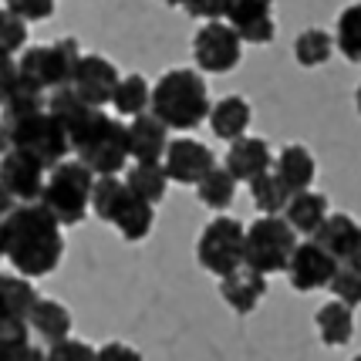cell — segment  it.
Segmentation results:
<instances>
[{"mask_svg": "<svg viewBox=\"0 0 361 361\" xmlns=\"http://www.w3.org/2000/svg\"><path fill=\"white\" fill-rule=\"evenodd\" d=\"M7 11H14L17 17H24L27 24H37V20H47L54 14V0H4Z\"/></svg>", "mask_w": 361, "mask_h": 361, "instance_id": "cell-36", "label": "cell"}, {"mask_svg": "<svg viewBox=\"0 0 361 361\" xmlns=\"http://www.w3.org/2000/svg\"><path fill=\"white\" fill-rule=\"evenodd\" d=\"M111 105H115V111L122 118H139L152 105V85L142 78V75H126V78L118 81V88H115Z\"/></svg>", "mask_w": 361, "mask_h": 361, "instance_id": "cell-28", "label": "cell"}, {"mask_svg": "<svg viewBox=\"0 0 361 361\" xmlns=\"http://www.w3.org/2000/svg\"><path fill=\"white\" fill-rule=\"evenodd\" d=\"M209 88L203 71L196 68H173L152 85V105L149 111L173 132H189L203 118H209Z\"/></svg>", "mask_w": 361, "mask_h": 361, "instance_id": "cell-3", "label": "cell"}, {"mask_svg": "<svg viewBox=\"0 0 361 361\" xmlns=\"http://www.w3.org/2000/svg\"><path fill=\"white\" fill-rule=\"evenodd\" d=\"M47 111L68 132L71 152L85 162L94 176H118L128 156V126L111 118L105 109L85 105L71 88H58L47 94Z\"/></svg>", "mask_w": 361, "mask_h": 361, "instance_id": "cell-1", "label": "cell"}, {"mask_svg": "<svg viewBox=\"0 0 361 361\" xmlns=\"http://www.w3.org/2000/svg\"><path fill=\"white\" fill-rule=\"evenodd\" d=\"M0 257H4V226H0Z\"/></svg>", "mask_w": 361, "mask_h": 361, "instance_id": "cell-45", "label": "cell"}, {"mask_svg": "<svg viewBox=\"0 0 361 361\" xmlns=\"http://www.w3.org/2000/svg\"><path fill=\"white\" fill-rule=\"evenodd\" d=\"M31 331L37 338H44L47 345H58V341H68L71 338V311L64 307L61 300L41 298L37 307L31 311Z\"/></svg>", "mask_w": 361, "mask_h": 361, "instance_id": "cell-23", "label": "cell"}, {"mask_svg": "<svg viewBox=\"0 0 361 361\" xmlns=\"http://www.w3.org/2000/svg\"><path fill=\"white\" fill-rule=\"evenodd\" d=\"M27 331H31V324L27 321H20V317H14L4 304H0V341H11V338H27Z\"/></svg>", "mask_w": 361, "mask_h": 361, "instance_id": "cell-38", "label": "cell"}, {"mask_svg": "<svg viewBox=\"0 0 361 361\" xmlns=\"http://www.w3.org/2000/svg\"><path fill=\"white\" fill-rule=\"evenodd\" d=\"M0 361H47V351L31 345V338H11L0 341Z\"/></svg>", "mask_w": 361, "mask_h": 361, "instance_id": "cell-35", "label": "cell"}, {"mask_svg": "<svg viewBox=\"0 0 361 361\" xmlns=\"http://www.w3.org/2000/svg\"><path fill=\"white\" fill-rule=\"evenodd\" d=\"M331 54H334V37L321 27H307L294 41V58H298L300 68H317V64L328 61Z\"/></svg>", "mask_w": 361, "mask_h": 361, "instance_id": "cell-31", "label": "cell"}, {"mask_svg": "<svg viewBox=\"0 0 361 361\" xmlns=\"http://www.w3.org/2000/svg\"><path fill=\"white\" fill-rule=\"evenodd\" d=\"M274 173L290 186V192H300V189H311L317 176V162L304 145H287L281 156L274 159Z\"/></svg>", "mask_w": 361, "mask_h": 361, "instance_id": "cell-24", "label": "cell"}, {"mask_svg": "<svg viewBox=\"0 0 361 361\" xmlns=\"http://www.w3.org/2000/svg\"><path fill=\"white\" fill-rule=\"evenodd\" d=\"M226 24L240 34L243 44H270L277 34L274 0H230Z\"/></svg>", "mask_w": 361, "mask_h": 361, "instance_id": "cell-15", "label": "cell"}, {"mask_svg": "<svg viewBox=\"0 0 361 361\" xmlns=\"http://www.w3.org/2000/svg\"><path fill=\"white\" fill-rule=\"evenodd\" d=\"M314 324H317L321 341L328 348H345V345H351V338H355V307H348V304L331 298L328 304L317 307Z\"/></svg>", "mask_w": 361, "mask_h": 361, "instance_id": "cell-22", "label": "cell"}, {"mask_svg": "<svg viewBox=\"0 0 361 361\" xmlns=\"http://www.w3.org/2000/svg\"><path fill=\"white\" fill-rule=\"evenodd\" d=\"M290 196H294L290 186H287L274 169L250 183V200H253V206L260 209V216H283V209H287V203H290Z\"/></svg>", "mask_w": 361, "mask_h": 361, "instance_id": "cell-25", "label": "cell"}, {"mask_svg": "<svg viewBox=\"0 0 361 361\" xmlns=\"http://www.w3.org/2000/svg\"><path fill=\"white\" fill-rule=\"evenodd\" d=\"M4 226V257L11 260L20 277H47L54 274L64 257L61 223L54 220L41 203H17Z\"/></svg>", "mask_w": 361, "mask_h": 361, "instance_id": "cell-2", "label": "cell"}, {"mask_svg": "<svg viewBox=\"0 0 361 361\" xmlns=\"http://www.w3.org/2000/svg\"><path fill=\"white\" fill-rule=\"evenodd\" d=\"M47 361H98V348L85 345L78 338H68L47 348Z\"/></svg>", "mask_w": 361, "mask_h": 361, "instance_id": "cell-34", "label": "cell"}, {"mask_svg": "<svg viewBox=\"0 0 361 361\" xmlns=\"http://www.w3.org/2000/svg\"><path fill=\"white\" fill-rule=\"evenodd\" d=\"M223 169L233 176L236 183H247L250 186L253 179H260L264 173L274 169V152H270V142L267 139H243L230 142L226 149V159H223Z\"/></svg>", "mask_w": 361, "mask_h": 361, "instance_id": "cell-16", "label": "cell"}, {"mask_svg": "<svg viewBox=\"0 0 361 361\" xmlns=\"http://www.w3.org/2000/svg\"><path fill=\"white\" fill-rule=\"evenodd\" d=\"M183 11L200 20H226L230 0H183Z\"/></svg>", "mask_w": 361, "mask_h": 361, "instance_id": "cell-37", "label": "cell"}, {"mask_svg": "<svg viewBox=\"0 0 361 361\" xmlns=\"http://www.w3.org/2000/svg\"><path fill=\"white\" fill-rule=\"evenodd\" d=\"M118 68L102 58V54H81L78 68H75V78H71V92L78 94L85 105L92 109H105L115 98V88H118Z\"/></svg>", "mask_w": 361, "mask_h": 361, "instance_id": "cell-13", "label": "cell"}, {"mask_svg": "<svg viewBox=\"0 0 361 361\" xmlns=\"http://www.w3.org/2000/svg\"><path fill=\"white\" fill-rule=\"evenodd\" d=\"M328 290L348 307H361V264H338Z\"/></svg>", "mask_w": 361, "mask_h": 361, "instance_id": "cell-32", "label": "cell"}, {"mask_svg": "<svg viewBox=\"0 0 361 361\" xmlns=\"http://www.w3.org/2000/svg\"><path fill=\"white\" fill-rule=\"evenodd\" d=\"M196 196H200L203 206L216 209V213H226V206L236 200V179L226 173L223 166H216V169L196 186Z\"/></svg>", "mask_w": 361, "mask_h": 361, "instance_id": "cell-30", "label": "cell"}, {"mask_svg": "<svg viewBox=\"0 0 361 361\" xmlns=\"http://www.w3.org/2000/svg\"><path fill=\"white\" fill-rule=\"evenodd\" d=\"M334 47L351 64H361V4H351L341 11L338 24H334Z\"/></svg>", "mask_w": 361, "mask_h": 361, "instance_id": "cell-29", "label": "cell"}, {"mask_svg": "<svg viewBox=\"0 0 361 361\" xmlns=\"http://www.w3.org/2000/svg\"><path fill=\"white\" fill-rule=\"evenodd\" d=\"M0 179H4V186L11 189V196L17 203H41L47 169L34 156L20 152V149H11L7 156L0 159Z\"/></svg>", "mask_w": 361, "mask_h": 361, "instance_id": "cell-14", "label": "cell"}, {"mask_svg": "<svg viewBox=\"0 0 361 361\" xmlns=\"http://www.w3.org/2000/svg\"><path fill=\"white\" fill-rule=\"evenodd\" d=\"M126 186L145 200V203L156 206L162 196H166V186H169V176L162 169V162H135L132 169H126Z\"/></svg>", "mask_w": 361, "mask_h": 361, "instance_id": "cell-26", "label": "cell"}, {"mask_svg": "<svg viewBox=\"0 0 361 361\" xmlns=\"http://www.w3.org/2000/svg\"><path fill=\"white\" fill-rule=\"evenodd\" d=\"M243 58V41L226 20H206L200 31L192 34V61L196 71L206 75H226L233 71Z\"/></svg>", "mask_w": 361, "mask_h": 361, "instance_id": "cell-10", "label": "cell"}, {"mask_svg": "<svg viewBox=\"0 0 361 361\" xmlns=\"http://www.w3.org/2000/svg\"><path fill=\"white\" fill-rule=\"evenodd\" d=\"M98 361H142V355L126 341H109L98 348Z\"/></svg>", "mask_w": 361, "mask_h": 361, "instance_id": "cell-40", "label": "cell"}, {"mask_svg": "<svg viewBox=\"0 0 361 361\" xmlns=\"http://www.w3.org/2000/svg\"><path fill=\"white\" fill-rule=\"evenodd\" d=\"M162 169L169 176V183H176V186H200L206 176L216 169V156L200 139L179 135V139L169 142L166 159H162Z\"/></svg>", "mask_w": 361, "mask_h": 361, "instance_id": "cell-11", "label": "cell"}, {"mask_svg": "<svg viewBox=\"0 0 361 361\" xmlns=\"http://www.w3.org/2000/svg\"><path fill=\"white\" fill-rule=\"evenodd\" d=\"M78 61H81L78 41L75 37H58L54 44L24 47V54L17 61V75L51 94V92H58V88H71Z\"/></svg>", "mask_w": 361, "mask_h": 361, "instance_id": "cell-8", "label": "cell"}, {"mask_svg": "<svg viewBox=\"0 0 361 361\" xmlns=\"http://www.w3.org/2000/svg\"><path fill=\"white\" fill-rule=\"evenodd\" d=\"M196 260L206 274H213L220 281L236 274L240 267H247V226L226 213L213 216L196 240Z\"/></svg>", "mask_w": 361, "mask_h": 361, "instance_id": "cell-7", "label": "cell"}, {"mask_svg": "<svg viewBox=\"0 0 361 361\" xmlns=\"http://www.w3.org/2000/svg\"><path fill=\"white\" fill-rule=\"evenodd\" d=\"M334 270H338V260L331 257L321 243L314 240H304L298 243V250L290 257V264H287V281L294 290L300 294H311V290H321V287H331L334 281Z\"/></svg>", "mask_w": 361, "mask_h": 361, "instance_id": "cell-12", "label": "cell"}, {"mask_svg": "<svg viewBox=\"0 0 361 361\" xmlns=\"http://www.w3.org/2000/svg\"><path fill=\"white\" fill-rule=\"evenodd\" d=\"M14 206H17V200L11 196V189L4 186V179H0V220H7L14 213Z\"/></svg>", "mask_w": 361, "mask_h": 361, "instance_id": "cell-41", "label": "cell"}, {"mask_svg": "<svg viewBox=\"0 0 361 361\" xmlns=\"http://www.w3.org/2000/svg\"><path fill=\"white\" fill-rule=\"evenodd\" d=\"M298 233L283 216H257L247 226V267L257 274H281L287 270L290 257L298 250Z\"/></svg>", "mask_w": 361, "mask_h": 361, "instance_id": "cell-9", "label": "cell"}, {"mask_svg": "<svg viewBox=\"0 0 361 361\" xmlns=\"http://www.w3.org/2000/svg\"><path fill=\"white\" fill-rule=\"evenodd\" d=\"M37 290L20 274H0V304L20 321H31V311L37 307Z\"/></svg>", "mask_w": 361, "mask_h": 361, "instance_id": "cell-27", "label": "cell"}, {"mask_svg": "<svg viewBox=\"0 0 361 361\" xmlns=\"http://www.w3.org/2000/svg\"><path fill=\"white\" fill-rule=\"evenodd\" d=\"M7 126V135H11V145L34 156L44 169H54L58 162L68 159L71 152V142H68V132L64 126L51 115L47 109L41 111H24V115H7L0 118Z\"/></svg>", "mask_w": 361, "mask_h": 361, "instance_id": "cell-6", "label": "cell"}, {"mask_svg": "<svg viewBox=\"0 0 361 361\" xmlns=\"http://www.w3.org/2000/svg\"><path fill=\"white\" fill-rule=\"evenodd\" d=\"M98 176L78 162V159H64L54 169H47V183L41 192V206L61 226H78L88 209H92V189Z\"/></svg>", "mask_w": 361, "mask_h": 361, "instance_id": "cell-5", "label": "cell"}, {"mask_svg": "<svg viewBox=\"0 0 361 361\" xmlns=\"http://www.w3.org/2000/svg\"><path fill=\"white\" fill-rule=\"evenodd\" d=\"M17 85V61L11 54H0V109L7 105V98Z\"/></svg>", "mask_w": 361, "mask_h": 361, "instance_id": "cell-39", "label": "cell"}, {"mask_svg": "<svg viewBox=\"0 0 361 361\" xmlns=\"http://www.w3.org/2000/svg\"><path fill=\"white\" fill-rule=\"evenodd\" d=\"M355 109H358V115H361V85L355 88Z\"/></svg>", "mask_w": 361, "mask_h": 361, "instance_id": "cell-43", "label": "cell"}, {"mask_svg": "<svg viewBox=\"0 0 361 361\" xmlns=\"http://www.w3.org/2000/svg\"><path fill=\"white\" fill-rule=\"evenodd\" d=\"M311 240L321 243L338 264H361V223L348 213H331Z\"/></svg>", "mask_w": 361, "mask_h": 361, "instance_id": "cell-17", "label": "cell"}, {"mask_svg": "<svg viewBox=\"0 0 361 361\" xmlns=\"http://www.w3.org/2000/svg\"><path fill=\"white\" fill-rule=\"evenodd\" d=\"M328 216H331L328 200H324L321 192H314V189H300V192H294L290 203H287V209H283V220L294 226V233L307 236V240L324 226Z\"/></svg>", "mask_w": 361, "mask_h": 361, "instance_id": "cell-21", "label": "cell"}, {"mask_svg": "<svg viewBox=\"0 0 361 361\" xmlns=\"http://www.w3.org/2000/svg\"><path fill=\"white\" fill-rule=\"evenodd\" d=\"M11 149H14V145H11V135H7V126H4V122H0V159L7 156V152H11Z\"/></svg>", "mask_w": 361, "mask_h": 361, "instance_id": "cell-42", "label": "cell"}, {"mask_svg": "<svg viewBox=\"0 0 361 361\" xmlns=\"http://www.w3.org/2000/svg\"><path fill=\"white\" fill-rule=\"evenodd\" d=\"M92 213L98 220H105L109 226H115L126 243L145 240V236L152 233V226H156V209H152V203L139 200V196L126 186V179H118V176H98V179H94Z\"/></svg>", "mask_w": 361, "mask_h": 361, "instance_id": "cell-4", "label": "cell"}, {"mask_svg": "<svg viewBox=\"0 0 361 361\" xmlns=\"http://www.w3.org/2000/svg\"><path fill=\"white\" fill-rule=\"evenodd\" d=\"M169 128L159 122L152 111L128 122V156L132 162H162L169 149Z\"/></svg>", "mask_w": 361, "mask_h": 361, "instance_id": "cell-18", "label": "cell"}, {"mask_svg": "<svg viewBox=\"0 0 361 361\" xmlns=\"http://www.w3.org/2000/svg\"><path fill=\"white\" fill-rule=\"evenodd\" d=\"M209 128H213V135L216 139H223L226 145L236 139H243L247 135V128H250L253 122V109L247 98H240V94H226V98H220L213 109H209Z\"/></svg>", "mask_w": 361, "mask_h": 361, "instance_id": "cell-20", "label": "cell"}, {"mask_svg": "<svg viewBox=\"0 0 361 361\" xmlns=\"http://www.w3.org/2000/svg\"><path fill=\"white\" fill-rule=\"evenodd\" d=\"M220 298L236 314H253L260 307V300L267 298V277L250 267H240L236 274L220 281Z\"/></svg>", "mask_w": 361, "mask_h": 361, "instance_id": "cell-19", "label": "cell"}, {"mask_svg": "<svg viewBox=\"0 0 361 361\" xmlns=\"http://www.w3.org/2000/svg\"><path fill=\"white\" fill-rule=\"evenodd\" d=\"M351 361H361V355H355V358H351Z\"/></svg>", "mask_w": 361, "mask_h": 361, "instance_id": "cell-46", "label": "cell"}, {"mask_svg": "<svg viewBox=\"0 0 361 361\" xmlns=\"http://www.w3.org/2000/svg\"><path fill=\"white\" fill-rule=\"evenodd\" d=\"M159 4H166V7H183V0H159Z\"/></svg>", "mask_w": 361, "mask_h": 361, "instance_id": "cell-44", "label": "cell"}, {"mask_svg": "<svg viewBox=\"0 0 361 361\" xmlns=\"http://www.w3.org/2000/svg\"><path fill=\"white\" fill-rule=\"evenodd\" d=\"M24 47H27V20L4 7L0 11V54L14 58L17 51H24Z\"/></svg>", "mask_w": 361, "mask_h": 361, "instance_id": "cell-33", "label": "cell"}]
</instances>
